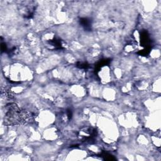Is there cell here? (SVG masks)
<instances>
[{
  "label": "cell",
  "mask_w": 161,
  "mask_h": 161,
  "mask_svg": "<svg viewBox=\"0 0 161 161\" xmlns=\"http://www.w3.org/2000/svg\"><path fill=\"white\" fill-rule=\"evenodd\" d=\"M34 114L26 110H21L15 103L5 106V123L7 125L26 124L34 120Z\"/></svg>",
  "instance_id": "1"
},
{
  "label": "cell",
  "mask_w": 161,
  "mask_h": 161,
  "mask_svg": "<svg viewBox=\"0 0 161 161\" xmlns=\"http://www.w3.org/2000/svg\"><path fill=\"white\" fill-rule=\"evenodd\" d=\"M97 136L96 130L91 126H85L80 129L78 133V137L84 142H90L94 140Z\"/></svg>",
  "instance_id": "2"
},
{
  "label": "cell",
  "mask_w": 161,
  "mask_h": 161,
  "mask_svg": "<svg viewBox=\"0 0 161 161\" xmlns=\"http://www.w3.org/2000/svg\"><path fill=\"white\" fill-rule=\"evenodd\" d=\"M35 5L33 2H23L20 5L19 11L20 13L26 18H31L34 14L35 10Z\"/></svg>",
  "instance_id": "3"
},
{
  "label": "cell",
  "mask_w": 161,
  "mask_h": 161,
  "mask_svg": "<svg viewBox=\"0 0 161 161\" xmlns=\"http://www.w3.org/2000/svg\"><path fill=\"white\" fill-rule=\"evenodd\" d=\"M140 39H141V43L143 46H145L146 48H149V45H150V40L149 34H147V32L144 31L142 32L140 35Z\"/></svg>",
  "instance_id": "4"
},
{
  "label": "cell",
  "mask_w": 161,
  "mask_h": 161,
  "mask_svg": "<svg viewBox=\"0 0 161 161\" xmlns=\"http://www.w3.org/2000/svg\"><path fill=\"white\" fill-rule=\"evenodd\" d=\"M79 21L80 24L86 30L90 31L91 30V21L90 19L88 18H83L80 19Z\"/></svg>",
  "instance_id": "5"
},
{
  "label": "cell",
  "mask_w": 161,
  "mask_h": 161,
  "mask_svg": "<svg viewBox=\"0 0 161 161\" xmlns=\"http://www.w3.org/2000/svg\"><path fill=\"white\" fill-rule=\"evenodd\" d=\"M48 44L54 47V48L56 49H62L63 48L61 39H58V38H54L52 40H49Z\"/></svg>",
  "instance_id": "6"
},
{
  "label": "cell",
  "mask_w": 161,
  "mask_h": 161,
  "mask_svg": "<svg viewBox=\"0 0 161 161\" xmlns=\"http://www.w3.org/2000/svg\"><path fill=\"white\" fill-rule=\"evenodd\" d=\"M101 157L106 160H115V158L111 154H108V153H106V152H103L101 154Z\"/></svg>",
  "instance_id": "7"
},
{
  "label": "cell",
  "mask_w": 161,
  "mask_h": 161,
  "mask_svg": "<svg viewBox=\"0 0 161 161\" xmlns=\"http://www.w3.org/2000/svg\"><path fill=\"white\" fill-rule=\"evenodd\" d=\"M77 67L80 68V69H88L89 67V65L88 63L86 62H77Z\"/></svg>",
  "instance_id": "8"
}]
</instances>
